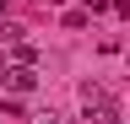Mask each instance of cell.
<instances>
[{"label": "cell", "mask_w": 130, "mask_h": 124, "mask_svg": "<svg viewBox=\"0 0 130 124\" xmlns=\"http://www.w3.org/2000/svg\"><path fill=\"white\" fill-rule=\"evenodd\" d=\"M81 103H87V124H119V108H114V97L103 86H81Z\"/></svg>", "instance_id": "6da1fadb"}, {"label": "cell", "mask_w": 130, "mask_h": 124, "mask_svg": "<svg viewBox=\"0 0 130 124\" xmlns=\"http://www.w3.org/2000/svg\"><path fill=\"white\" fill-rule=\"evenodd\" d=\"M0 86H6V92H16V97H22V92H32V86H38V70H32V65H22V59H16V65H6V70H0Z\"/></svg>", "instance_id": "7a4b0ae2"}, {"label": "cell", "mask_w": 130, "mask_h": 124, "mask_svg": "<svg viewBox=\"0 0 130 124\" xmlns=\"http://www.w3.org/2000/svg\"><path fill=\"white\" fill-rule=\"evenodd\" d=\"M32 124H60V113H54V108H43V113H32Z\"/></svg>", "instance_id": "3957f363"}, {"label": "cell", "mask_w": 130, "mask_h": 124, "mask_svg": "<svg viewBox=\"0 0 130 124\" xmlns=\"http://www.w3.org/2000/svg\"><path fill=\"white\" fill-rule=\"evenodd\" d=\"M0 22H6V0H0Z\"/></svg>", "instance_id": "277c9868"}]
</instances>
